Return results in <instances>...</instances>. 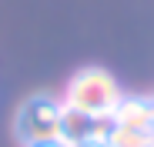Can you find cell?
<instances>
[{"mask_svg":"<svg viewBox=\"0 0 154 147\" xmlns=\"http://www.w3.org/2000/svg\"><path fill=\"white\" fill-rule=\"evenodd\" d=\"M60 120H64V107L57 100L34 97V100L20 104L14 127L27 147H40V144H60Z\"/></svg>","mask_w":154,"mask_h":147,"instance_id":"obj_2","label":"cell"},{"mask_svg":"<svg viewBox=\"0 0 154 147\" xmlns=\"http://www.w3.org/2000/svg\"><path fill=\"white\" fill-rule=\"evenodd\" d=\"M81 147H100V144H81Z\"/></svg>","mask_w":154,"mask_h":147,"instance_id":"obj_6","label":"cell"},{"mask_svg":"<svg viewBox=\"0 0 154 147\" xmlns=\"http://www.w3.org/2000/svg\"><path fill=\"white\" fill-rule=\"evenodd\" d=\"M121 100H124V94H121L117 80L104 67H84L67 80L60 107L77 110V114H84L91 120H104V117H114Z\"/></svg>","mask_w":154,"mask_h":147,"instance_id":"obj_1","label":"cell"},{"mask_svg":"<svg viewBox=\"0 0 154 147\" xmlns=\"http://www.w3.org/2000/svg\"><path fill=\"white\" fill-rule=\"evenodd\" d=\"M111 120H114V127L151 130L154 127V100H151V97H124Z\"/></svg>","mask_w":154,"mask_h":147,"instance_id":"obj_3","label":"cell"},{"mask_svg":"<svg viewBox=\"0 0 154 147\" xmlns=\"http://www.w3.org/2000/svg\"><path fill=\"white\" fill-rule=\"evenodd\" d=\"M91 137V117L77 114V110H67L64 107V120H60V144L64 147H81L87 144Z\"/></svg>","mask_w":154,"mask_h":147,"instance_id":"obj_4","label":"cell"},{"mask_svg":"<svg viewBox=\"0 0 154 147\" xmlns=\"http://www.w3.org/2000/svg\"><path fill=\"white\" fill-rule=\"evenodd\" d=\"M40 147H64V144H40Z\"/></svg>","mask_w":154,"mask_h":147,"instance_id":"obj_5","label":"cell"}]
</instances>
